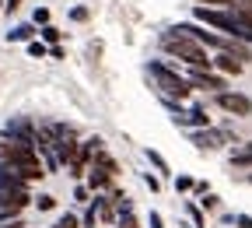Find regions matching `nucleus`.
I'll return each instance as SVG.
<instances>
[{"label":"nucleus","instance_id":"1a4fd4ad","mask_svg":"<svg viewBox=\"0 0 252 228\" xmlns=\"http://www.w3.org/2000/svg\"><path fill=\"white\" fill-rule=\"evenodd\" d=\"M0 190H28V183L14 172V165H4V161H0Z\"/></svg>","mask_w":252,"mask_h":228},{"label":"nucleus","instance_id":"423d86ee","mask_svg":"<svg viewBox=\"0 0 252 228\" xmlns=\"http://www.w3.org/2000/svg\"><path fill=\"white\" fill-rule=\"evenodd\" d=\"M193 144H196V148H203V151H214V148H224V144H228V134L203 126V130H193Z\"/></svg>","mask_w":252,"mask_h":228},{"label":"nucleus","instance_id":"f257e3e1","mask_svg":"<svg viewBox=\"0 0 252 228\" xmlns=\"http://www.w3.org/2000/svg\"><path fill=\"white\" fill-rule=\"evenodd\" d=\"M161 49L172 53V56H179V60H186L189 67H196V71H210V63H214V60H207L203 46H196L189 36H182V32H175V28L161 36Z\"/></svg>","mask_w":252,"mask_h":228},{"label":"nucleus","instance_id":"a211bd4d","mask_svg":"<svg viewBox=\"0 0 252 228\" xmlns=\"http://www.w3.org/2000/svg\"><path fill=\"white\" fill-rule=\"evenodd\" d=\"M116 228H140V221H137V218H133L130 211H126L123 218H116Z\"/></svg>","mask_w":252,"mask_h":228},{"label":"nucleus","instance_id":"0eeeda50","mask_svg":"<svg viewBox=\"0 0 252 228\" xmlns=\"http://www.w3.org/2000/svg\"><path fill=\"white\" fill-rule=\"evenodd\" d=\"M175 123L189 126V130H203V126H210V116L203 109H186V113H175Z\"/></svg>","mask_w":252,"mask_h":228},{"label":"nucleus","instance_id":"473e14b6","mask_svg":"<svg viewBox=\"0 0 252 228\" xmlns=\"http://www.w3.org/2000/svg\"><path fill=\"white\" fill-rule=\"evenodd\" d=\"M4 221H14V214H7V211H0V225Z\"/></svg>","mask_w":252,"mask_h":228},{"label":"nucleus","instance_id":"c85d7f7f","mask_svg":"<svg viewBox=\"0 0 252 228\" xmlns=\"http://www.w3.org/2000/svg\"><path fill=\"white\" fill-rule=\"evenodd\" d=\"M0 228H28L21 218H14V221H4V225H0Z\"/></svg>","mask_w":252,"mask_h":228},{"label":"nucleus","instance_id":"7ed1b4c3","mask_svg":"<svg viewBox=\"0 0 252 228\" xmlns=\"http://www.w3.org/2000/svg\"><path fill=\"white\" fill-rule=\"evenodd\" d=\"M196 21H207V25H214V28H224V32H231L235 39H245V42H252V32L235 18V11H214V7H196Z\"/></svg>","mask_w":252,"mask_h":228},{"label":"nucleus","instance_id":"4468645a","mask_svg":"<svg viewBox=\"0 0 252 228\" xmlns=\"http://www.w3.org/2000/svg\"><path fill=\"white\" fill-rule=\"evenodd\" d=\"M32 204H35L39 211H53L56 207V197H53V193H39V197H32Z\"/></svg>","mask_w":252,"mask_h":228},{"label":"nucleus","instance_id":"a878e982","mask_svg":"<svg viewBox=\"0 0 252 228\" xmlns=\"http://www.w3.org/2000/svg\"><path fill=\"white\" fill-rule=\"evenodd\" d=\"M28 53H32V56H46V46H42V42H32Z\"/></svg>","mask_w":252,"mask_h":228},{"label":"nucleus","instance_id":"9d476101","mask_svg":"<svg viewBox=\"0 0 252 228\" xmlns=\"http://www.w3.org/2000/svg\"><path fill=\"white\" fill-rule=\"evenodd\" d=\"M112 186V176L98 165H88V190H109Z\"/></svg>","mask_w":252,"mask_h":228},{"label":"nucleus","instance_id":"2eb2a0df","mask_svg":"<svg viewBox=\"0 0 252 228\" xmlns=\"http://www.w3.org/2000/svg\"><path fill=\"white\" fill-rule=\"evenodd\" d=\"M144 154H147V161H151V165H154V169H158V172H168V161H165V158H161V154H158V151H151V148H147V151H144Z\"/></svg>","mask_w":252,"mask_h":228},{"label":"nucleus","instance_id":"f3484780","mask_svg":"<svg viewBox=\"0 0 252 228\" xmlns=\"http://www.w3.org/2000/svg\"><path fill=\"white\" fill-rule=\"evenodd\" d=\"M186 211H189V218H193V225H196V228H207V221H203V211H200L193 200L186 204Z\"/></svg>","mask_w":252,"mask_h":228},{"label":"nucleus","instance_id":"aec40b11","mask_svg":"<svg viewBox=\"0 0 252 228\" xmlns=\"http://www.w3.org/2000/svg\"><path fill=\"white\" fill-rule=\"evenodd\" d=\"M42 39H46V42H60V28H53V25H42Z\"/></svg>","mask_w":252,"mask_h":228},{"label":"nucleus","instance_id":"dca6fc26","mask_svg":"<svg viewBox=\"0 0 252 228\" xmlns=\"http://www.w3.org/2000/svg\"><path fill=\"white\" fill-rule=\"evenodd\" d=\"M193 176H175V193H193Z\"/></svg>","mask_w":252,"mask_h":228},{"label":"nucleus","instance_id":"cd10ccee","mask_svg":"<svg viewBox=\"0 0 252 228\" xmlns=\"http://www.w3.org/2000/svg\"><path fill=\"white\" fill-rule=\"evenodd\" d=\"M151 228H165V221H161V214H158V211H151Z\"/></svg>","mask_w":252,"mask_h":228},{"label":"nucleus","instance_id":"6e6552de","mask_svg":"<svg viewBox=\"0 0 252 228\" xmlns=\"http://www.w3.org/2000/svg\"><path fill=\"white\" fill-rule=\"evenodd\" d=\"M193 88H200V91H220V88H224V77H217L210 71H193Z\"/></svg>","mask_w":252,"mask_h":228},{"label":"nucleus","instance_id":"39448f33","mask_svg":"<svg viewBox=\"0 0 252 228\" xmlns=\"http://www.w3.org/2000/svg\"><path fill=\"white\" fill-rule=\"evenodd\" d=\"M32 204L28 190H0V211H7L14 218H21V211Z\"/></svg>","mask_w":252,"mask_h":228},{"label":"nucleus","instance_id":"2f4dec72","mask_svg":"<svg viewBox=\"0 0 252 228\" xmlns=\"http://www.w3.org/2000/svg\"><path fill=\"white\" fill-rule=\"evenodd\" d=\"M21 7V0H7V11H18Z\"/></svg>","mask_w":252,"mask_h":228},{"label":"nucleus","instance_id":"b1692460","mask_svg":"<svg viewBox=\"0 0 252 228\" xmlns=\"http://www.w3.org/2000/svg\"><path fill=\"white\" fill-rule=\"evenodd\" d=\"M94 221H98V214H94V207H88V214H84V228H94Z\"/></svg>","mask_w":252,"mask_h":228},{"label":"nucleus","instance_id":"412c9836","mask_svg":"<svg viewBox=\"0 0 252 228\" xmlns=\"http://www.w3.org/2000/svg\"><path fill=\"white\" fill-rule=\"evenodd\" d=\"M235 228H252V214H235Z\"/></svg>","mask_w":252,"mask_h":228},{"label":"nucleus","instance_id":"393cba45","mask_svg":"<svg viewBox=\"0 0 252 228\" xmlns=\"http://www.w3.org/2000/svg\"><path fill=\"white\" fill-rule=\"evenodd\" d=\"M35 25H49V11H46V7L35 11Z\"/></svg>","mask_w":252,"mask_h":228},{"label":"nucleus","instance_id":"ddd939ff","mask_svg":"<svg viewBox=\"0 0 252 228\" xmlns=\"http://www.w3.org/2000/svg\"><path fill=\"white\" fill-rule=\"evenodd\" d=\"M32 36H35V28H32V25H18L14 32H7V42H25Z\"/></svg>","mask_w":252,"mask_h":228},{"label":"nucleus","instance_id":"6ab92c4d","mask_svg":"<svg viewBox=\"0 0 252 228\" xmlns=\"http://www.w3.org/2000/svg\"><path fill=\"white\" fill-rule=\"evenodd\" d=\"M53 228H81V221H77L74 214H63V218H60V221H56Z\"/></svg>","mask_w":252,"mask_h":228},{"label":"nucleus","instance_id":"7c9ffc66","mask_svg":"<svg viewBox=\"0 0 252 228\" xmlns=\"http://www.w3.org/2000/svg\"><path fill=\"white\" fill-rule=\"evenodd\" d=\"M74 21H88V11L84 7H74Z\"/></svg>","mask_w":252,"mask_h":228},{"label":"nucleus","instance_id":"f8f14e48","mask_svg":"<svg viewBox=\"0 0 252 228\" xmlns=\"http://www.w3.org/2000/svg\"><path fill=\"white\" fill-rule=\"evenodd\" d=\"M231 161H235V165H242V169H252V141L242 144L238 151H231Z\"/></svg>","mask_w":252,"mask_h":228},{"label":"nucleus","instance_id":"9b49d317","mask_svg":"<svg viewBox=\"0 0 252 228\" xmlns=\"http://www.w3.org/2000/svg\"><path fill=\"white\" fill-rule=\"evenodd\" d=\"M214 63H217V67H220V71H224V74H235V77L242 74V60H235L231 53H220V56H217Z\"/></svg>","mask_w":252,"mask_h":228},{"label":"nucleus","instance_id":"5701e85b","mask_svg":"<svg viewBox=\"0 0 252 228\" xmlns=\"http://www.w3.org/2000/svg\"><path fill=\"white\" fill-rule=\"evenodd\" d=\"M200 204H203V207H207V211H214V207H217V204H220V197H217V193H207V197H203V200H200Z\"/></svg>","mask_w":252,"mask_h":228},{"label":"nucleus","instance_id":"bb28decb","mask_svg":"<svg viewBox=\"0 0 252 228\" xmlns=\"http://www.w3.org/2000/svg\"><path fill=\"white\" fill-rule=\"evenodd\" d=\"M74 200H84V204H88V186H77V190H74Z\"/></svg>","mask_w":252,"mask_h":228},{"label":"nucleus","instance_id":"72a5a7b5","mask_svg":"<svg viewBox=\"0 0 252 228\" xmlns=\"http://www.w3.org/2000/svg\"><path fill=\"white\" fill-rule=\"evenodd\" d=\"M0 4H4V0H0Z\"/></svg>","mask_w":252,"mask_h":228},{"label":"nucleus","instance_id":"20e7f679","mask_svg":"<svg viewBox=\"0 0 252 228\" xmlns=\"http://www.w3.org/2000/svg\"><path fill=\"white\" fill-rule=\"evenodd\" d=\"M217 106L231 116H252V99L242 91H217Z\"/></svg>","mask_w":252,"mask_h":228},{"label":"nucleus","instance_id":"f03ea898","mask_svg":"<svg viewBox=\"0 0 252 228\" xmlns=\"http://www.w3.org/2000/svg\"><path fill=\"white\" fill-rule=\"evenodd\" d=\"M151 74H154V81H158V88H161V95L165 99H189V91H193V84H189L186 77H179L172 67H165V63H151Z\"/></svg>","mask_w":252,"mask_h":228},{"label":"nucleus","instance_id":"4be33fe9","mask_svg":"<svg viewBox=\"0 0 252 228\" xmlns=\"http://www.w3.org/2000/svg\"><path fill=\"white\" fill-rule=\"evenodd\" d=\"M144 183H147V190H151V193H158V190H161V179H158V176H151V172L144 176Z\"/></svg>","mask_w":252,"mask_h":228},{"label":"nucleus","instance_id":"c756f323","mask_svg":"<svg viewBox=\"0 0 252 228\" xmlns=\"http://www.w3.org/2000/svg\"><path fill=\"white\" fill-rule=\"evenodd\" d=\"M200 4H220V7H235V0H200Z\"/></svg>","mask_w":252,"mask_h":228}]
</instances>
